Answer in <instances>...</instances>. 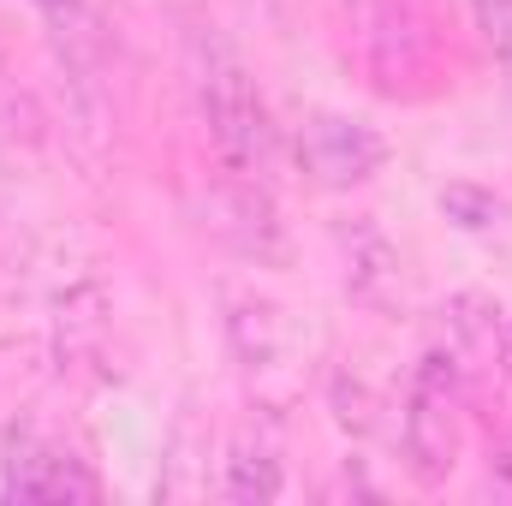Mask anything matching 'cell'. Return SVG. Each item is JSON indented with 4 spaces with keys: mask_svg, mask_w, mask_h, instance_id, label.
Masks as SVG:
<instances>
[{
    "mask_svg": "<svg viewBox=\"0 0 512 506\" xmlns=\"http://www.w3.org/2000/svg\"><path fill=\"white\" fill-rule=\"evenodd\" d=\"M477 6V30L489 36V48L512 66V0H471Z\"/></svg>",
    "mask_w": 512,
    "mask_h": 506,
    "instance_id": "cell-10",
    "label": "cell"
},
{
    "mask_svg": "<svg viewBox=\"0 0 512 506\" xmlns=\"http://www.w3.org/2000/svg\"><path fill=\"white\" fill-rule=\"evenodd\" d=\"M346 292L370 310H387L399 298V251L387 245L376 227H358L352 256H346Z\"/></svg>",
    "mask_w": 512,
    "mask_h": 506,
    "instance_id": "cell-6",
    "label": "cell"
},
{
    "mask_svg": "<svg viewBox=\"0 0 512 506\" xmlns=\"http://www.w3.org/2000/svg\"><path fill=\"white\" fill-rule=\"evenodd\" d=\"M441 215L477 233V227H489V221L501 215V203H495L489 191H477V185H447V191H441Z\"/></svg>",
    "mask_w": 512,
    "mask_h": 506,
    "instance_id": "cell-9",
    "label": "cell"
},
{
    "mask_svg": "<svg viewBox=\"0 0 512 506\" xmlns=\"http://www.w3.org/2000/svg\"><path fill=\"white\" fill-rule=\"evenodd\" d=\"M191 102H197V120L209 126L221 161L245 179H262L274 167V149H280V131H274V114L256 90L251 66L215 36V30H191Z\"/></svg>",
    "mask_w": 512,
    "mask_h": 506,
    "instance_id": "cell-1",
    "label": "cell"
},
{
    "mask_svg": "<svg viewBox=\"0 0 512 506\" xmlns=\"http://www.w3.org/2000/svg\"><path fill=\"white\" fill-rule=\"evenodd\" d=\"M292 155H298V173L310 179V185H322V191H352V185H364V179H376L387 161V137L370 120H352V114H310L304 126H298V143H292Z\"/></svg>",
    "mask_w": 512,
    "mask_h": 506,
    "instance_id": "cell-3",
    "label": "cell"
},
{
    "mask_svg": "<svg viewBox=\"0 0 512 506\" xmlns=\"http://www.w3.org/2000/svg\"><path fill=\"white\" fill-rule=\"evenodd\" d=\"M215 233L233 245V251L256 256V262H268V256H280V221H274V209H268V197H262V185L245 179V173H233V185L215 197Z\"/></svg>",
    "mask_w": 512,
    "mask_h": 506,
    "instance_id": "cell-5",
    "label": "cell"
},
{
    "mask_svg": "<svg viewBox=\"0 0 512 506\" xmlns=\"http://www.w3.org/2000/svg\"><path fill=\"white\" fill-rule=\"evenodd\" d=\"M286 477H280V459L268 441L256 435H239L233 441V459H227V477H221V495L239 506H256V501H280Z\"/></svg>",
    "mask_w": 512,
    "mask_h": 506,
    "instance_id": "cell-8",
    "label": "cell"
},
{
    "mask_svg": "<svg viewBox=\"0 0 512 506\" xmlns=\"http://www.w3.org/2000/svg\"><path fill=\"white\" fill-rule=\"evenodd\" d=\"M221 304H227V334H233V346H239V358L262 370L274 352H280V310L268 304V298H256V292H221Z\"/></svg>",
    "mask_w": 512,
    "mask_h": 506,
    "instance_id": "cell-7",
    "label": "cell"
},
{
    "mask_svg": "<svg viewBox=\"0 0 512 506\" xmlns=\"http://www.w3.org/2000/svg\"><path fill=\"white\" fill-rule=\"evenodd\" d=\"M405 459L411 477L423 489L447 483L459 465V381H453V358L429 352L417 364L411 399H405Z\"/></svg>",
    "mask_w": 512,
    "mask_h": 506,
    "instance_id": "cell-2",
    "label": "cell"
},
{
    "mask_svg": "<svg viewBox=\"0 0 512 506\" xmlns=\"http://www.w3.org/2000/svg\"><path fill=\"white\" fill-rule=\"evenodd\" d=\"M6 495H24V501H96V477L84 471V459L48 447L36 429H12V441H6Z\"/></svg>",
    "mask_w": 512,
    "mask_h": 506,
    "instance_id": "cell-4",
    "label": "cell"
},
{
    "mask_svg": "<svg viewBox=\"0 0 512 506\" xmlns=\"http://www.w3.org/2000/svg\"><path fill=\"white\" fill-rule=\"evenodd\" d=\"M36 6H48V12H72L78 0H36Z\"/></svg>",
    "mask_w": 512,
    "mask_h": 506,
    "instance_id": "cell-12",
    "label": "cell"
},
{
    "mask_svg": "<svg viewBox=\"0 0 512 506\" xmlns=\"http://www.w3.org/2000/svg\"><path fill=\"white\" fill-rule=\"evenodd\" d=\"M501 364H507V376H512V328L501 334Z\"/></svg>",
    "mask_w": 512,
    "mask_h": 506,
    "instance_id": "cell-11",
    "label": "cell"
}]
</instances>
